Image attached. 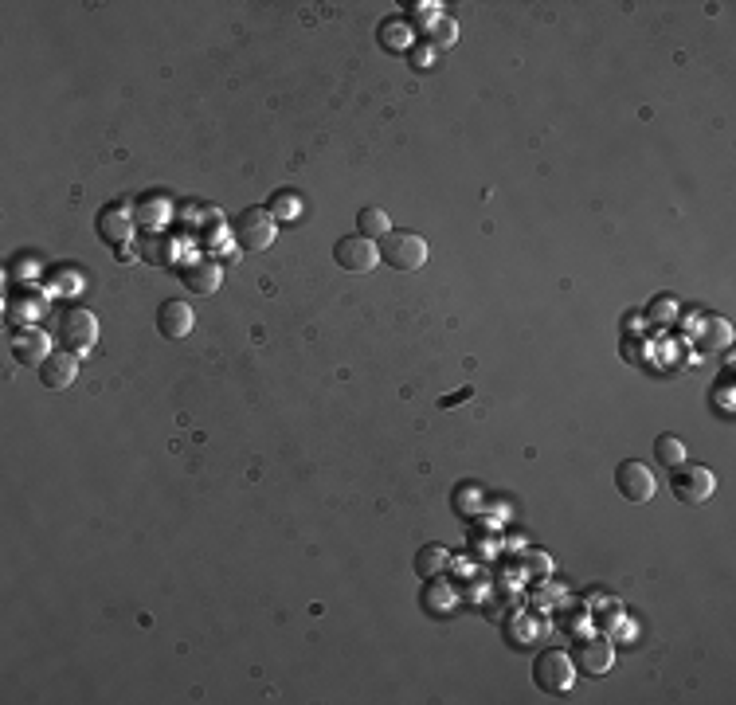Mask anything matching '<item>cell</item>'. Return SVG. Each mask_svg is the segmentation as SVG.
Here are the masks:
<instances>
[{
  "label": "cell",
  "mask_w": 736,
  "mask_h": 705,
  "mask_svg": "<svg viewBox=\"0 0 736 705\" xmlns=\"http://www.w3.org/2000/svg\"><path fill=\"white\" fill-rule=\"evenodd\" d=\"M431 259L427 239L415 232H388L380 239V263H388L392 271H419Z\"/></svg>",
  "instance_id": "1"
},
{
  "label": "cell",
  "mask_w": 736,
  "mask_h": 705,
  "mask_svg": "<svg viewBox=\"0 0 736 705\" xmlns=\"http://www.w3.org/2000/svg\"><path fill=\"white\" fill-rule=\"evenodd\" d=\"M231 235L243 251H267L278 235V220L271 216V208H243Z\"/></svg>",
  "instance_id": "2"
},
{
  "label": "cell",
  "mask_w": 736,
  "mask_h": 705,
  "mask_svg": "<svg viewBox=\"0 0 736 705\" xmlns=\"http://www.w3.org/2000/svg\"><path fill=\"white\" fill-rule=\"evenodd\" d=\"M333 259H337V267L349 271V275H368V271L380 263V243L361 232L341 235L337 247H333Z\"/></svg>",
  "instance_id": "3"
},
{
  "label": "cell",
  "mask_w": 736,
  "mask_h": 705,
  "mask_svg": "<svg viewBox=\"0 0 736 705\" xmlns=\"http://www.w3.org/2000/svg\"><path fill=\"white\" fill-rule=\"evenodd\" d=\"M670 490L678 502L686 506H705L713 494H717V474L709 467H674V478H670Z\"/></svg>",
  "instance_id": "4"
},
{
  "label": "cell",
  "mask_w": 736,
  "mask_h": 705,
  "mask_svg": "<svg viewBox=\"0 0 736 705\" xmlns=\"http://www.w3.org/2000/svg\"><path fill=\"white\" fill-rule=\"evenodd\" d=\"M533 678H537V686H541L545 694H564V690H572V682H576V662H572V655H564V651L552 647L545 655H537Z\"/></svg>",
  "instance_id": "5"
},
{
  "label": "cell",
  "mask_w": 736,
  "mask_h": 705,
  "mask_svg": "<svg viewBox=\"0 0 736 705\" xmlns=\"http://www.w3.org/2000/svg\"><path fill=\"white\" fill-rule=\"evenodd\" d=\"M615 486H619V494H623L627 502H635V506H643V502H650V498L658 494L654 470L646 467V463H639V459H627V463L615 467Z\"/></svg>",
  "instance_id": "6"
},
{
  "label": "cell",
  "mask_w": 736,
  "mask_h": 705,
  "mask_svg": "<svg viewBox=\"0 0 736 705\" xmlns=\"http://www.w3.org/2000/svg\"><path fill=\"white\" fill-rule=\"evenodd\" d=\"M59 341H63V349H71L75 357L91 353L94 345H98V318H94L91 310H71V314H63Z\"/></svg>",
  "instance_id": "7"
},
{
  "label": "cell",
  "mask_w": 736,
  "mask_h": 705,
  "mask_svg": "<svg viewBox=\"0 0 736 705\" xmlns=\"http://www.w3.org/2000/svg\"><path fill=\"white\" fill-rule=\"evenodd\" d=\"M75 376H79V357H75L71 349H55L44 365H40V384L51 388V392L71 388V384H75Z\"/></svg>",
  "instance_id": "8"
},
{
  "label": "cell",
  "mask_w": 736,
  "mask_h": 705,
  "mask_svg": "<svg viewBox=\"0 0 736 705\" xmlns=\"http://www.w3.org/2000/svg\"><path fill=\"white\" fill-rule=\"evenodd\" d=\"M196 326V314H192V306L181 302V298H169V302H161V310H157V329H161V337H169V341H181L188 337Z\"/></svg>",
  "instance_id": "9"
},
{
  "label": "cell",
  "mask_w": 736,
  "mask_h": 705,
  "mask_svg": "<svg viewBox=\"0 0 736 705\" xmlns=\"http://www.w3.org/2000/svg\"><path fill=\"white\" fill-rule=\"evenodd\" d=\"M572 662H576V670H584V674H607L611 662H615V647H611L607 639H580Z\"/></svg>",
  "instance_id": "10"
},
{
  "label": "cell",
  "mask_w": 736,
  "mask_h": 705,
  "mask_svg": "<svg viewBox=\"0 0 736 705\" xmlns=\"http://www.w3.org/2000/svg\"><path fill=\"white\" fill-rule=\"evenodd\" d=\"M220 279H224V271H220L216 259H196V263L184 267V286H188L192 294H212V290H220Z\"/></svg>",
  "instance_id": "11"
},
{
  "label": "cell",
  "mask_w": 736,
  "mask_h": 705,
  "mask_svg": "<svg viewBox=\"0 0 736 705\" xmlns=\"http://www.w3.org/2000/svg\"><path fill=\"white\" fill-rule=\"evenodd\" d=\"M51 353H55V349H51V341H47L40 329H24V333L16 337V357H20L24 365H36V369H40Z\"/></svg>",
  "instance_id": "12"
},
{
  "label": "cell",
  "mask_w": 736,
  "mask_h": 705,
  "mask_svg": "<svg viewBox=\"0 0 736 705\" xmlns=\"http://www.w3.org/2000/svg\"><path fill=\"white\" fill-rule=\"evenodd\" d=\"M447 564H451V553H447V549H439V545H423V549L415 553V572H419L423 580L439 576Z\"/></svg>",
  "instance_id": "13"
},
{
  "label": "cell",
  "mask_w": 736,
  "mask_h": 705,
  "mask_svg": "<svg viewBox=\"0 0 736 705\" xmlns=\"http://www.w3.org/2000/svg\"><path fill=\"white\" fill-rule=\"evenodd\" d=\"M654 455H658V463L662 467H682L686 463V443L678 439V435H658V443H654Z\"/></svg>",
  "instance_id": "14"
},
{
  "label": "cell",
  "mask_w": 736,
  "mask_h": 705,
  "mask_svg": "<svg viewBox=\"0 0 736 705\" xmlns=\"http://www.w3.org/2000/svg\"><path fill=\"white\" fill-rule=\"evenodd\" d=\"M357 228H361V235H368V239H384V235L392 232V220H388L384 208H361Z\"/></svg>",
  "instance_id": "15"
},
{
  "label": "cell",
  "mask_w": 736,
  "mask_h": 705,
  "mask_svg": "<svg viewBox=\"0 0 736 705\" xmlns=\"http://www.w3.org/2000/svg\"><path fill=\"white\" fill-rule=\"evenodd\" d=\"M729 341H733V329H729L725 318H713V322L705 326V333H701V345H705V349H729Z\"/></svg>",
  "instance_id": "16"
},
{
  "label": "cell",
  "mask_w": 736,
  "mask_h": 705,
  "mask_svg": "<svg viewBox=\"0 0 736 705\" xmlns=\"http://www.w3.org/2000/svg\"><path fill=\"white\" fill-rule=\"evenodd\" d=\"M298 212H302V200L294 192H278L275 200H271V216L275 220H294Z\"/></svg>",
  "instance_id": "17"
},
{
  "label": "cell",
  "mask_w": 736,
  "mask_h": 705,
  "mask_svg": "<svg viewBox=\"0 0 736 705\" xmlns=\"http://www.w3.org/2000/svg\"><path fill=\"white\" fill-rule=\"evenodd\" d=\"M674 318H678V302H674V298H654V302H650V322L670 326Z\"/></svg>",
  "instance_id": "18"
},
{
  "label": "cell",
  "mask_w": 736,
  "mask_h": 705,
  "mask_svg": "<svg viewBox=\"0 0 736 705\" xmlns=\"http://www.w3.org/2000/svg\"><path fill=\"white\" fill-rule=\"evenodd\" d=\"M455 32H459V28H455V20H447V16H443L431 40H435V47H451V44H455Z\"/></svg>",
  "instance_id": "19"
}]
</instances>
